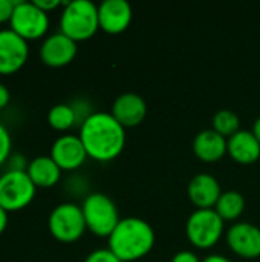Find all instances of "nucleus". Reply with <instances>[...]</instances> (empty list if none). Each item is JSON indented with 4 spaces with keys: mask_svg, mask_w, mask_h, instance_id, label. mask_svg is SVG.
<instances>
[{
    "mask_svg": "<svg viewBox=\"0 0 260 262\" xmlns=\"http://www.w3.org/2000/svg\"><path fill=\"white\" fill-rule=\"evenodd\" d=\"M15 3L14 0H0V23H6L11 20Z\"/></svg>",
    "mask_w": 260,
    "mask_h": 262,
    "instance_id": "b1692460",
    "label": "nucleus"
},
{
    "mask_svg": "<svg viewBox=\"0 0 260 262\" xmlns=\"http://www.w3.org/2000/svg\"><path fill=\"white\" fill-rule=\"evenodd\" d=\"M29 55V46L25 38L11 28L0 29V75H11L20 71Z\"/></svg>",
    "mask_w": 260,
    "mask_h": 262,
    "instance_id": "1a4fd4ad",
    "label": "nucleus"
},
{
    "mask_svg": "<svg viewBox=\"0 0 260 262\" xmlns=\"http://www.w3.org/2000/svg\"><path fill=\"white\" fill-rule=\"evenodd\" d=\"M14 3L15 8L9 20L11 29L26 41L44 37L49 29L48 12L41 11L32 0H15Z\"/></svg>",
    "mask_w": 260,
    "mask_h": 262,
    "instance_id": "0eeeda50",
    "label": "nucleus"
},
{
    "mask_svg": "<svg viewBox=\"0 0 260 262\" xmlns=\"http://www.w3.org/2000/svg\"><path fill=\"white\" fill-rule=\"evenodd\" d=\"M100 28L106 32H123L132 20V6L127 0H103L98 6Z\"/></svg>",
    "mask_w": 260,
    "mask_h": 262,
    "instance_id": "4468645a",
    "label": "nucleus"
},
{
    "mask_svg": "<svg viewBox=\"0 0 260 262\" xmlns=\"http://www.w3.org/2000/svg\"><path fill=\"white\" fill-rule=\"evenodd\" d=\"M35 184L26 170H8L0 175V207L5 212H18L35 196Z\"/></svg>",
    "mask_w": 260,
    "mask_h": 262,
    "instance_id": "39448f33",
    "label": "nucleus"
},
{
    "mask_svg": "<svg viewBox=\"0 0 260 262\" xmlns=\"http://www.w3.org/2000/svg\"><path fill=\"white\" fill-rule=\"evenodd\" d=\"M253 132H254V135H256V138L259 140L260 143V117L254 121V126H253Z\"/></svg>",
    "mask_w": 260,
    "mask_h": 262,
    "instance_id": "c756f323",
    "label": "nucleus"
},
{
    "mask_svg": "<svg viewBox=\"0 0 260 262\" xmlns=\"http://www.w3.org/2000/svg\"><path fill=\"white\" fill-rule=\"evenodd\" d=\"M185 232L193 246L208 249L221 239L224 220L215 209H196L187 220Z\"/></svg>",
    "mask_w": 260,
    "mask_h": 262,
    "instance_id": "6e6552de",
    "label": "nucleus"
},
{
    "mask_svg": "<svg viewBox=\"0 0 260 262\" xmlns=\"http://www.w3.org/2000/svg\"><path fill=\"white\" fill-rule=\"evenodd\" d=\"M11 149H12V140L9 130L0 123V166L8 163L11 158Z\"/></svg>",
    "mask_w": 260,
    "mask_h": 262,
    "instance_id": "4be33fe9",
    "label": "nucleus"
},
{
    "mask_svg": "<svg viewBox=\"0 0 260 262\" xmlns=\"http://www.w3.org/2000/svg\"><path fill=\"white\" fill-rule=\"evenodd\" d=\"M77 55V41L66 34L54 32L48 35L40 46V58L46 66L61 68L69 64Z\"/></svg>",
    "mask_w": 260,
    "mask_h": 262,
    "instance_id": "9d476101",
    "label": "nucleus"
},
{
    "mask_svg": "<svg viewBox=\"0 0 260 262\" xmlns=\"http://www.w3.org/2000/svg\"><path fill=\"white\" fill-rule=\"evenodd\" d=\"M48 123L55 130H67L77 123V114L72 104L58 103L48 112Z\"/></svg>",
    "mask_w": 260,
    "mask_h": 262,
    "instance_id": "aec40b11",
    "label": "nucleus"
},
{
    "mask_svg": "<svg viewBox=\"0 0 260 262\" xmlns=\"http://www.w3.org/2000/svg\"><path fill=\"white\" fill-rule=\"evenodd\" d=\"M63 5L60 31L69 38L74 41H83L98 31V6L92 0H70L63 2Z\"/></svg>",
    "mask_w": 260,
    "mask_h": 262,
    "instance_id": "7ed1b4c3",
    "label": "nucleus"
},
{
    "mask_svg": "<svg viewBox=\"0 0 260 262\" xmlns=\"http://www.w3.org/2000/svg\"><path fill=\"white\" fill-rule=\"evenodd\" d=\"M228 154L238 163L251 164L260 157V143L253 130L239 129L228 138Z\"/></svg>",
    "mask_w": 260,
    "mask_h": 262,
    "instance_id": "f3484780",
    "label": "nucleus"
},
{
    "mask_svg": "<svg viewBox=\"0 0 260 262\" xmlns=\"http://www.w3.org/2000/svg\"><path fill=\"white\" fill-rule=\"evenodd\" d=\"M84 262H123L109 247L107 249H97L90 252Z\"/></svg>",
    "mask_w": 260,
    "mask_h": 262,
    "instance_id": "5701e85b",
    "label": "nucleus"
},
{
    "mask_svg": "<svg viewBox=\"0 0 260 262\" xmlns=\"http://www.w3.org/2000/svg\"><path fill=\"white\" fill-rule=\"evenodd\" d=\"M239 117L230 109H221L213 117V129L224 137H231L239 130Z\"/></svg>",
    "mask_w": 260,
    "mask_h": 262,
    "instance_id": "412c9836",
    "label": "nucleus"
},
{
    "mask_svg": "<svg viewBox=\"0 0 260 262\" xmlns=\"http://www.w3.org/2000/svg\"><path fill=\"white\" fill-rule=\"evenodd\" d=\"M110 114L124 127H133V126H138L146 118L147 103L139 94L124 92L115 98Z\"/></svg>",
    "mask_w": 260,
    "mask_h": 262,
    "instance_id": "ddd939ff",
    "label": "nucleus"
},
{
    "mask_svg": "<svg viewBox=\"0 0 260 262\" xmlns=\"http://www.w3.org/2000/svg\"><path fill=\"white\" fill-rule=\"evenodd\" d=\"M221 195V184L210 173H198L188 183V196L199 209H211Z\"/></svg>",
    "mask_w": 260,
    "mask_h": 262,
    "instance_id": "2eb2a0df",
    "label": "nucleus"
},
{
    "mask_svg": "<svg viewBox=\"0 0 260 262\" xmlns=\"http://www.w3.org/2000/svg\"><path fill=\"white\" fill-rule=\"evenodd\" d=\"M245 209V198L238 190H227L222 192L219 196L215 210L221 215V218L225 220H236L242 215Z\"/></svg>",
    "mask_w": 260,
    "mask_h": 262,
    "instance_id": "6ab92c4d",
    "label": "nucleus"
},
{
    "mask_svg": "<svg viewBox=\"0 0 260 262\" xmlns=\"http://www.w3.org/2000/svg\"><path fill=\"white\" fill-rule=\"evenodd\" d=\"M155 244V232L143 218L127 216L120 220L109 235V249L121 261H135L147 255Z\"/></svg>",
    "mask_w": 260,
    "mask_h": 262,
    "instance_id": "f03ea898",
    "label": "nucleus"
},
{
    "mask_svg": "<svg viewBox=\"0 0 260 262\" xmlns=\"http://www.w3.org/2000/svg\"><path fill=\"white\" fill-rule=\"evenodd\" d=\"M172 262H201V259L192 250H181L172 258Z\"/></svg>",
    "mask_w": 260,
    "mask_h": 262,
    "instance_id": "393cba45",
    "label": "nucleus"
},
{
    "mask_svg": "<svg viewBox=\"0 0 260 262\" xmlns=\"http://www.w3.org/2000/svg\"><path fill=\"white\" fill-rule=\"evenodd\" d=\"M201 262H233L230 258L224 256V255H218V253H213V255H208L205 256Z\"/></svg>",
    "mask_w": 260,
    "mask_h": 262,
    "instance_id": "cd10ccee",
    "label": "nucleus"
},
{
    "mask_svg": "<svg viewBox=\"0 0 260 262\" xmlns=\"http://www.w3.org/2000/svg\"><path fill=\"white\" fill-rule=\"evenodd\" d=\"M80 138L90 158L110 161L124 149L126 127L110 112L97 111L81 123Z\"/></svg>",
    "mask_w": 260,
    "mask_h": 262,
    "instance_id": "f257e3e1",
    "label": "nucleus"
},
{
    "mask_svg": "<svg viewBox=\"0 0 260 262\" xmlns=\"http://www.w3.org/2000/svg\"><path fill=\"white\" fill-rule=\"evenodd\" d=\"M81 209L87 229L97 236L109 238V235L113 232L121 220L113 200L101 192H93L87 195L83 201Z\"/></svg>",
    "mask_w": 260,
    "mask_h": 262,
    "instance_id": "20e7f679",
    "label": "nucleus"
},
{
    "mask_svg": "<svg viewBox=\"0 0 260 262\" xmlns=\"http://www.w3.org/2000/svg\"><path fill=\"white\" fill-rule=\"evenodd\" d=\"M26 173L35 184V187H52L61 178V169L51 158V155H40L29 161Z\"/></svg>",
    "mask_w": 260,
    "mask_h": 262,
    "instance_id": "a211bd4d",
    "label": "nucleus"
},
{
    "mask_svg": "<svg viewBox=\"0 0 260 262\" xmlns=\"http://www.w3.org/2000/svg\"><path fill=\"white\" fill-rule=\"evenodd\" d=\"M41 11H44V12H49V11H52V9H55V8H58L63 2H60V0H32Z\"/></svg>",
    "mask_w": 260,
    "mask_h": 262,
    "instance_id": "a878e982",
    "label": "nucleus"
},
{
    "mask_svg": "<svg viewBox=\"0 0 260 262\" xmlns=\"http://www.w3.org/2000/svg\"><path fill=\"white\" fill-rule=\"evenodd\" d=\"M86 147L80 135H61L51 147V158L61 170H75L87 158Z\"/></svg>",
    "mask_w": 260,
    "mask_h": 262,
    "instance_id": "9b49d317",
    "label": "nucleus"
},
{
    "mask_svg": "<svg viewBox=\"0 0 260 262\" xmlns=\"http://www.w3.org/2000/svg\"><path fill=\"white\" fill-rule=\"evenodd\" d=\"M193 150L202 161L215 163L228 152V140L215 129H204L195 137Z\"/></svg>",
    "mask_w": 260,
    "mask_h": 262,
    "instance_id": "dca6fc26",
    "label": "nucleus"
},
{
    "mask_svg": "<svg viewBox=\"0 0 260 262\" xmlns=\"http://www.w3.org/2000/svg\"><path fill=\"white\" fill-rule=\"evenodd\" d=\"M227 243L239 256L257 258L260 255V229L253 223H236L227 232Z\"/></svg>",
    "mask_w": 260,
    "mask_h": 262,
    "instance_id": "f8f14e48",
    "label": "nucleus"
},
{
    "mask_svg": "<svg viewBox=\"0 0 260 262\" xmlns=\"http://www.w3.org/2000/svg\"><path fill=\"white\" fill-rule=\"evenodd\" d=\"M6 226H8V212H5V210L0 207V235L5 232Z\"/></svg>",
    "mask_w": 260,
    "mask_h": 262,
    "instance_id": "c85d7f7f",
    "label": "nucleus"
},
{
    "mask_svg": "<svg viewBox=\"0 0 260 262\" xmlns=\"http://www.w3.org/2000/svg\"><path fill=\"white\" fill-rule=\"evenodd\" d=\"M51 235L61 243L80 239L86 230V220L81 206L75 203H61L55 206L48 220Z\"/></svg>",
    "mask_w": 260,
    "mask_h": 262,
    "instance_id": "423d86ee",
    "label": "nucleus"
},
{
    "mask_svg": "<svg viewBox=\"0 0 260 262\" xmlns=\"http://www.w3.org/2000/svg\"><path fill=\"white\" fill-rule=\"evenodd\" d=\"M9 100H11L9 89H8L3 83H0V109L6 107L8 103H9Z\"/></svg>",
    "mask_w": 260,
    "mask_h": 262,
    "instance_id": "bb28decb",
    "label": "nucleus"
}]
</instances>
